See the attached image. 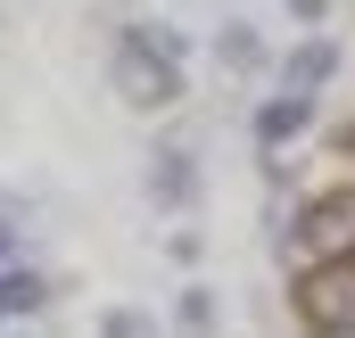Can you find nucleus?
Wrapping results in <instances>:
<instances>
[{
  "label": "nucleus",
  "mask_w": 355,
  "mask_h": 338,
  "mask_svg": "<svg viewBox=\"0 0 355 338\" xmlns=\"http://www.w3.org/2000/svg\"><path fill=\"white\" fill-rule=\"evenodd\" d=\"M107 75H116L124 107H174L182 99V33L174 25H124Z\"/></svg>",
  "instance_id": "obj_1"
},
{
  "label": "nucleus",
  "mask_w": 355,
  "mask_h": 338,
  "mask_svg": "<svg viewBox=\"0 0 355 338\" xmlns=\"http://www.w3.org/2000/svg\"><path fill=\"white\" fill-rule=\"evenodd\" d=\"M297 322L314 338H347L355 330V264H306L297 272Z\"/></svg>",
  "instance_id": "obj_2"
},
{
  "label": "nucleus",
  "mask_w": 355,
  "mask_h": 338,
  "mask_svg": "<svg viewBox=\"0 0 355 338\" xmlns=\"http://www.w3.org/2000/svg\"><path fill=\"white\" fill-rule=\"evenodd\" d=\"M297 256L306 264H355V190H331L297 215Z\"/></svg>",
  "instance_id": "obj_3"
},
{
  "label": "nucleus",
  "mask_w": 355,
  "mask_h": 338,
  "mask_svg": "<svg viewBox=\"0 0 355 338\" xmlns=\"http://www.w3.org/2000/svg\"><path fill=\"white\" fill-rule=\"evenodd\" d=\"M149 190H157V206H190V198H198V166H190V149H182V141H166V149H157Z\"/></svg>",
  "instance_id": "obj_4"
},
{
  "label": "nucleus",
  "mask_w": 355,
  "mask_h": 338,
  "mask_svg": "<svg viewBox=\"0 0 355 338\" xmlns=\"http://www.w3.org/2000/svg\"><path fill=\"white\" fill-rule=\"evenodd\" d=\"M306 116H314V107H306L297 91H281V99H265V107H257V141H265V149L297 141V132H306Z\"/></svg>",
  "instance_id": "obj_5"
},
{
  "label": "nucleus",
  "mask_w": 355,
  "mask_h": 338,
  "mask_svg": "<svg viewBox=\"0 0 355 338\" xmlns=\"http://www.w3.org/2000/svg\"><path fill=\"white\" fill-rule=\"evenodd\" d=\"M331 66H339V50H331V42H306V50H289V58H281V75H289V91H297V99L331 83Z\"/></svg>",
  "instance_id": "obj_6"
},
{
  "label": "nucleus",
  "mask_w": 355,
  "mask_h": 338,
  "mask_svg": "<svg viewBox=\"0 0 355 338\" xmlns=\"http://www.w3.org/2000/svg\"><path fill=\"white\" fill-rule=\"evenodd\" d=\"M42 297H50V289H42V272H25V264H8V272H0V322H8V314H33Z\"/></svg>",
  "instance_id": "obj_7"
},
{
  "label": "nucleus",
  "mask_w": 355,
  "mask_h": 338,
  "mask_svg": "<svg viewBox=\"0 0 355 338\" xmlns=\"http://www.w3.org/2000/svg\"><path fill=\"white\" fill-rule=\"evenodd\" d=\"M99 338H166V330H157V314H141V305H107V314H99Z\"/></svg>",
  "instance_id": "obj_8"
},
{
  "label": "nucleus",
  "mask_w": 355,
  "mask_h": 338,
  "mask_svg": "<svg viewBox=\"0 0 355 338\" xmlns=\"http://www.w3.org/2000/svg\"><path fill=\"white\" fill-rule=\"evenodd\" d=\"M182 330H190V338L215 330V297H207V289H182Z\"/></svg>",
  "instance_id": "obj_9"
},
{
  "label": "nucleus",
  "mask_w": 355,
  "mask_h": 338,
  "mask_svg": "<svg viewBox=\"0 0 355 338\" xmlns=\"http://www.w3.org/2000/svg\"><path fill=\"white\" fill-rule=\"evenodd\" d=\"M223 58H232V66H257V33H248V25H223Z\"/></svg>",
  "instance_id": "obj_10"
},
{
  "label": "nucleus",
  "mask_w": 355,
  "mask_h": 338,
  "mask_svg": "<svg viewBox=\"0 0 355 338\" xmlns=\"http://www.w3.org/2000/svg\"><path fill=\"white\" fill-rule=\"evenodd\" d=\"M289 17H297V25H322V17H331V0H289Z\"/></svg>",
  "instance_id": "obj_11"
},
{
  "label": "nucleus",
  "mask_w": 355,
  "mask_h": 338,
  "mask_svg": "<svg viewBox=\"0 0 355 338\" xmlns=\"http://www.w3.org/2000/svg\"><path fill=\"white\" fill-rule=\"evenodd\" d=\"M8 256H17V215L0 206V272H8Z\"/></svg>",
  "instance_id": "obj_12"
},
{
  "label": "nucleus",
  "mask_w": 355,
  "mask_h": 338,
  "mask_svg": "<svg viewBox=\"0 0 355 338\" xmlns=\"http://www.w3.org/2000/svg\"><path fill=\"white\" fill-rule=\"evenodd\" d=\"M8 338H25V330H8Z\"/></svg>",
  "instance_id": "obj_13"
},
{
  "label": "nucleus",
  "mask_w": 355,
  "mask_h": 338,
  "mask_svg": "<svg viewBox=\"0 0 355 338\" xmlns=\"http://www.w3.org/2000/svg\"><path fill=\"white\" fill-rule=\"evenodd\" d=\"M347 141H355V132H347Z\"/></svg>",
  "instance_id": "obj_14"
},
{
  "label": "nucleus",
  "mask_w": 355,
  "mask_h": 338,
  "mask_svg": "<svg viewBox=\"0 0 355 338\" xmlns=\"http://www.w3.org/2000/svg\"><path fill=\"white\" fill-rule=\"evenodd\" d=\"M347 338H355V330H347Z\"/></svg>",
  "instance_id": "obj_15"
}]
</instances>
